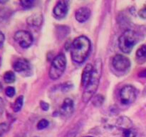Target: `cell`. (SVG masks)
Returning a JSON list of instances; mask_svg holds the SVG:
<instances>
[{
	"label": "cell",
	"mask_w": 146,
	"mask_h": 137,
	"mask_svg": "<svg viewBox=\"0 0 146 137\" xmlns=\"http://www.w3.org/2000/svg\"><path fill=\"white\" fill-rule=\"evenodd\" d=\"M93 68H94V67H93L92 64H88L83 71L82 76H81V84L84 88L86 86L90 78H91V75H92Z\"/></svg>",
	"instance_id": "cell-12"
},
{
	"label": "cell",
	"mask_w": 146,
	"mask_h": 137,
	"mask_svg": "<svg viewBox=\"0 0 146 137\" xmlns=\"http://www.w3.org/2000/svg\"><path fill=\"white\" fill-rule=\"evenodd\" d=\"M113 66L119 71H126L131 67V61L122 54H117L113 59Z\"/></svg>",
	"instance_id": "cell-7"
},
{
	"label": "cell",
	"mask_w": 146,
	"mask_h": 137,
	"mask_svg": "<svg viewBox=\"0 0 146 137\" xmlns=\"http://www.w3.org/2000/svg\"><path fill=\"white\" fill-rule=\"evenodd\" d=\"M91 15V10L87 7H81V8L78 9L76 11L75 17L76 19L78 21V22H85Z\"/></svg>",
	"instance_id": "cell-10"
},
{
	"label": "cell",
	"mask_w": 146,
	"mask_h": 137,
	"mask_svg": "<svg viewBox=\"0 0 146 137\" xmlns=\"http://www.w3.org/2000/svg\"><path fill=\"white\" fill-rule=\"evenodd\" d=\"M74 104L71 98H66L64 99L61 106V114L64 116H70L74 112Z\"/></svg>",
	"instance_id": "cell-9"
},
{
	"label": "cell",
	"mask_w": 146,
	"mask_h": 137,
	"mask_svg": "<svg viewBox=\"0 0 146 137\" xmlns=\"http://www.w3.org/2000/svg\"><path fill=\"white\" fill-rule=\"evenodd\" d=\"M23 103H24V96H19V97H17V98L15 100L12 106L13 111L14 112L19 111L21 110V107L23 106Z\"/></svg>",
	"instance_id": "cell-16"
},
{
	"label": "cell",
	"mask_w": 146,
	"mask_h": 137,
	"mask_svg": "<svg viewBox=\"0 0 146 137\" xmlns=\"http://www.w3.org/2000/svg\"><path fill=\"white\" fill-rule=\"evenodd\" d=\"M27 24L31 27H39L43 22V16L41 13H35L28 17Z\"/></svg>",
	"instance_id": "cell-13"
},
{
	"label": "cell",
	"mask_w": 146,
	"mask_h": 137,
	"mask_svg": "<svg viewBox=\"0 0 146 137\" xmlns=\"http://www.w3.org/2000/svg\"><path fill=\"white\" fill-rule=\"evenodd\" d=\"M66 67V59L64 54H59L54 59L50 67L49 77L52 80L59 78L64 74Z\"/></svg>",
	"instance_id": "cell-4"
},
{
	"label": "cell",
	"mask_w": 146,
	"mask_h": 137,
	"mask_svg": "<svg viewBox=\"0 0 146 137\" xmlns=\"http://www.w3.org/2000/svg\"><path fill=\"white\" fill-rule=\"evenodd\" d=\"M4 80L7 84H11L15 81V74L13 71H9L4 74Z\"/></svg>",
	"instance_id": "cell-18"
},
{
	"label": "cell",
	"mask_w": 146,
	"mask_h": 137,
	"mask_svg": "<svg viewBox=\"0 0 146 137\" xmlns=\"http://www.w3.org/2000/svg\"><path fill=\"white\" fill-rule=\"evenodd\" d=\"M66 137H76V136H75V134H74L73 133H71V134H68Z\"/></svg>",
	"instance_id": "cell-30"
},
{
	"label": "cell",
	"mask_w": 146,
	"mask_h": 137,
	"mask_svg": "<svg viewBox=\"0 0 146 137\" xmlns=\"http://www.w3.org/2000/svg\"><path fill=\"white\" fill-rule=\"evenodd\" d=\"M5 94L7 96L13 97L15 95V88L12 86H8L5 89Z\"/></svg>",
	"instance_id": "cell-23"
},
{
	"label": "cell",
	"mask_w": 146,
	"mask_h": 137,
	"mask_svg": "<svg viewBox=\"0 0 146 137\" xmlns=\"http://www.w3.org/2000/svg\"><path fill=\"white\" fill-rule=\"evenodd\" d=\"M4 40H5V37H4V34H3L1 31H0V49L2 48L3 45H4Z\"/></svg>",
	"instance_id": "cell-28"
},
{
	"label": "cell",
	"mask_w": 146,
	"mask_h": 137,
	"mask_svg": "<svg viewBox=\"0 0 146 137\" xmlns=\"http://www.w3.org/2000/svg\"><path fill=\"white\" fill-rule=\"evenodd\" d=\"M2 89H3V86H2V84H1V82H0V92L2 91Z\"/></svg>",
	"instance_id": "cell-31"
},
{
	"label": "cell",
	"mask_w": 146,
	"mask_h": 137,
	"mask_svg": "<svg viewBox=\"0 0 146 137\" xmlns=\"http://www.w3.org/2000/svg\"><path fill=\"white\" fill-rule=\"evenodd\" d=\"M86 137H94V136H86Z\"/></svg>",
	"instance_id": "cell-33"
},
{
	"label": "cell",
	"mask_w": 146,
	"mask_h": 137,
	"mask_svg": "<svg viewBox=\"0 0 146 137\" xmlns=\"http://www.w3.org/2000/svg\"><path fill=\"white\" fill-rule=\"evenodd\" d=\"M137 97V90L131 85H126L120 91V100L123 105H128L135 101Z\"/></svg>",
	"instance_id": "cell-5"
},
{
	"label": "cell",
	"mask_w": 146,
	"mask_h": 137,
	"mask_svg": "<svg viewBox=\"0 0 146 137\" xmlns=\"http://www.w3.org/2000/svg\"><path fill=\"white\" fill-rule=\"evenodd\" d=\"M4 108H5V105H4V100L0 97V117L4 114Z\"/></svg>",
	"instance_id": "cell-27"
},
{
	"label": "cell",
	"mask_w": 146,
	"mask_h": 137,
	"mask_svg": "<svg viewBox=\"0 0 146 137\" xmlns=\"http://www.w3.org/2000/svg\"><path fill=\"white\" fill-rule=\"evenodd\" d=\"M68 11V5L66 1H59L57 2L53 9V13L56 18L63 19L66 16Z\"/></svg>",
	"instance_id": "cell-8"
},
{
	"label": "cell",
	"mask_w": 146,
	"mask_h": 137,
	"mask_svg": "<svg viewBox=\"0 0 146 137\" xmlns=\"http://www.w3.org/2000/svg\"><path fill=\"white\" fill-rule=\"evenodd\" d=\"M121 137H136V131L132 128L125 129L123 131V134Z\"/></svg>",
	"instance_id": "cell-19"
},
{
	"label": "cell",
	"mask_w": 146,
	"mask_h": 137,
	"mask_svg": "<svg viewBox=\"0 0 146 137\" xmlns=\"http://www.w3.org/2000/svg\"><path fill=\"white\" fill-rule=\"evenodd\" d=\"M73 86H74V84L72 83L66 82L61 85V91L64 92H67V91H69L73 88Z\"/></svg>",
	"instance_id": "cell-22"
},
{
	"label": "cell",
	"mask_w": 146,
	"mask_h": 137,
	"mask_svg": "<svg viewBox=\"0 0 146 137\" xmlns=\"http://www.w3.org/2000/svg\"><path fill=\"white\" fill-rule=\"evenodd\" d=\"M30 65L29 61L25 59H18L13 64V68L17 72H22L29 68Z\"/></svg>",
	"instance_id": "cell-11"
},
{
	"label": "cell",
	"mask_w": 146,
	"mask_h": 137,
	"mask_svg": "<svg viewBox=\"0 0 146 137\" xmlns=\"http://www.w3.org/2000/svg\"><path fill=\"white\" fill-rule=\"evenodd\" d=\"M91 47V41L86 37H76L71 45V55L73 61L77 64H82L89 55Z\"/></svg>",
	"instance_id": "cell-1"
},
{
	"label": "cell",
	"mask_w": 146,
	"mask_h": 137,
	"mask_svg": "<svg viewBox=\"0 0 146 137\" xmlns=\"http://www.w3.org/2000/svg\"><path fill=\"white\" fill-rule=\"evenodd\" d=\"M48 124H49V122H48V120L43 118L41 121H38V123L37 124V128H38V130L44 129V128H46L48 126Z\"/></svg>",
	"instance_id": "cell-20"
},
{
	"label": "cell",
	"mask_w": 146,
	"mask_h": 137,
	"mask_svg": "<svg viewBox=\"0 0 146 137\" xmlns=\"http://www.w3.org/2000/svg\"><path fill=\"white\" fill-rule=\"evenodd\" d=\"M136 60L138 64H143L146 62V45L141 46L136 51Z\"/></svg>",
	"instance_id": "cell-14"
},
{
	"label": "cell",
	"mask_w": 146,
	"mask_h": 137,
	"mask_svg": "<svg viewBox=\"0 0 146 137\" xmlns=\"http://www.w3.org/2000/svg\"><path fill=\"white\" fill-rule=\"evenodd\" d=\"M6 2H7V1H0V3H1V4H4V3Z\"/></svg>",
	"instance_id": "cell-32"
},
{
	"label": "cell",
	"mask_w": 146,
	"mask_h": 137,
	"mask_svg": "<svg viewBox=\"0 0 146 137\" xmlns=\"http://www.w3.org/2000/svg\"><path fill=\"white\" fill-rule=\"evenodd\" d=\"M9 129V125L6 123H1L0 124V136L3 135L4 133L7 132Z\"/></svg>",
	"instance_id": "cell-24"
},
{
	"label": "cell",
	"mask_w": 146,
	"mask_h": 137,
	"mask_svg": "<svg viewBox=\"0 0 146 137\" xmlns=\"http://www.w3.org/2000/svg\"><path fill=\"white\" fill-rule=\"evenodd\" d=\"M40 106L43 111H48V108H49V105H48V103L43 101H40Z\"/></svg>",
	"instance_id": "cell-25"
},
{
	"label": "cell",
	"mask_w": 146,
	"mask_h": 137,
	"mask_svg": "<svg viewBox=\"0 0 146 137\" xmlns=\"http://www.w3.org/2000/svg\"><path fill=\"white\" fill-rule=\"evenodd\" d=\"M35 137H36V136H35Z\"/></svg>",
	"instance_id": "cell-34"
},
{
	"label": "cell",
	"mask_w": 146,
	"mask_h": 137,
	"mask_svg": "<svg viewBox=\"0 0 146 137\" xmlns=\"http://www.w3.org/2000/svg\"><path fill=\"white\" fill-rule=\"evenodd\" d=\"M34 3V1L32 0H22L20 1V4L24 9H29L32 7Z\"/></svg>",
	"instance_id": "cell-21"
},
{
	"label": "cell",
	"mask_w": 146,
	"mask_h": 137,
	"mask_svg": "<svg viewBox=\"0 0 146 137\" xmlns=\"http://www.w3.org/2000/svg\"><path fill=\"white\" fill-rule=\"evenodd\" d=\"M138 76L142 77V78H146V69L141 71V72L138 74Z\"/></svg>",
	"instance_id": "cell-29"
},
{
	"label": "cell",
	"mask_w": 146,
	"mask_h": 137,
	"mask_svg": "<svg viewBox=\"0 0 146 137\" xmlns=\"http://www.w3.org/2000/svg\"><path fill=\"white\" fill-rule=\"evenodd\" d=\"M93 67L92 75L82 94V101L84 103H88L94 97L98 89L103 70V63L101 59L96 60Z\"/></svg>",
	"instance_id": "cell-2"
},
{
	"label": "cell",
	"mask_w": 146,
	"mask_h": 137,
	"mask_svg": "<svg viewBox=\"0 0 146 137\" xmlns=\"http://www.w3.org/2000/svg\"><path fill=\"white\" fill-rule=\"evenodd\" d=\"M14 40L19 45L24 49H27L32 44L33 37L31 33L24 30H19L17 31L14 36Z\"/></svg>",
	"instance_id": "cell-6"
},
{
	"label": "cell",
	"mask_w": 146,
	"mask_h": 137,
	"mask_svg": "<svg viewBox=\"0 0 146 137\" xmlns=\"http://www.w3.org/2000/svg\"><path fill=\"white\" fill-rule=\"evenodd\" d=\"M138 15L142 19H146V7H144L143 8L139 10Z\"/></svg>",
	"instance_id": "cell-26"
},
{
	"label": "cell",
	"mask_w": 146,
	"mask_h": 137,
	"mask_svg": "<svg viewBox=\"0 0 146 137\" xmlns=\"http://www.w3.org/2000/svg\"><path fill=\"white\" fill-rule=\"evenodd\" d=\"M131 124H132V122H131V119L126 116L120 117L116 123L117 126L121 128H123V130L131 128Z\"/></svg>",
	"instance_id": "cell-15"
},
{
	"label": "cell",
	"mask_w": 146,
	"mask_h": 137,
	"mask_svg": "<svg viewBox=\"0 0 146 137\" xmlns=\"http://www.w3.org/2000/svg\"><path fill=\"white\" fill-rule=\"evenodd\" d=\"M138 35L135 31L131 29L126 30L118 39L120 49L125 54H129L138 41Z\"/></svg>",
	"instance_id": "cell-3"
},
{
	"label": "cell",
	"mask_w": 146,
	"mask_h": 137,
	"mask_svg": "<svg viewBox=\"0 0 146 137\" xmlns=\"http://www.w3.org/2000/svg\"><path fill=\"white\" fill-rule=\"evenodd\" d=\"M104 97L101 94H96L92 98V104L94 106L99 107L104 104Z\"/></svg>",
	"instance_id": "cell-17"
}]
</instances>
